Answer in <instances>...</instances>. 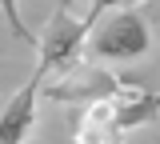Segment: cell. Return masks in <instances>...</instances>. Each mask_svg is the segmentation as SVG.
<instances>
[{"label": "cell", "instance_id": "cell-3", "mask_svg": "<svg viewBox=\"0 0 160 144\" xmlns=\"http://www.w3.org/2000/svg\"><path fill=\"white\" fill-rule=\"evenodd\" d=\"M40 84L44 72H32L28 84H20V92H12L4 108H0V144H24L32 124H36V100H40Z\"/></svg>", "mask_w": 160, "mask_h": 144}, {"label": "cell", "instance_id": "cell-6", "mask_svg": "<svg viewBox=\"0 0 160 144\" xmlns=\"http://www.w3.org/2000/svg\"><path fill=\"white\" fill-rule=\"evenodd\" d=\"M132 4H136V0H92V4H88V12H84V24L92 28V24L104 20L108 12H124V8H132Z\"/></svg>", "mask_w": 160, "mask_h": 144}, {"label": "cell", "instance_id": "cell-4", "mask_svg": "<svg viewBox=\"0 0 160 144\" xmlns=\"http://www.w3.org/2000/svg\"><path fill=\"white\" fill-rule=\"evenodd\" d=\"M76 144H124V128H116L112 116L92 100L84 104V116L76 124Z\"/></svg>", "mask_w": 160, "mask_h": 144}, {"label": "cell", "instance_id": "cell-1", "mask_svg": "<svg viewBox=\"0 0 160 144\" xmlns=\"http://www.w3.org/2000/svg\"><path fill=\"white\" fill-rule=\"evenodd\" d=\"M152 44V28L148 20L140 16L136 8H124V12H108L104 20L92 24L88 32V52L96 60H116V64H128V60H140Z\"/></svg>", "mask_w": 160, "mask_h": 144}, {"label": "cell", "instance_id": "cell-2", "mask_svg": "<svg viewBox=\"0 0 160 144\" xmlns=\"http://www.w3.org/2000/svg\"><path fill=\"white\" fill-rule=\"evenodd\" d=\"M88 24L84 16H72L68 12V4H60L56 12H52V20L44 24V32H40L36 40V52H40V64L36 72H56V68H72L76 56L84 52V44H88Z\"/></svg>", "mask_w": 160, "mask_h": 144}, {"label": "cell", "instance_id": "cell-7", "mask_svg": "<svg viewBox=\"0 0 160 144\" xmlns=\"http://www.w3.org/2000/svg\"><path fill=\"white\" fill-rule=\"evenodd\" d=\"M60 4H68V0H60Z\"/></svg>", "mask_w": 160, "mask_h": 144}, {"label": "cell", "instance_id": "cell-5", "mask_svg": "<svg viewBox=\"0 0 160 144\" xmlns=\"http://www.w3.org/2000/svg\"><path fill=\"white\" fill-rule=\"evenodd\" d=\"M0 12H4V20H8V32L16 36V40H24V44H32L36 48V32L24 24V16H20V0H0Z\"/></svg>", "mask_w": 160, "mask_h": 144}]
</instances>
